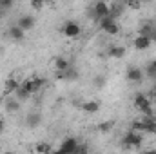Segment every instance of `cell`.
Returning <instances> with one entry per match:
<instances>
[{"instance_id": "6da1fadb", "label": "cell", "mask_w": 156, "mask_h": 154, "mask_svg": "<svg viewBox=\"0 0 156 154\" xmlns=\"http://www.w3.org/2000/svg\"><path fill=\"white\" fill-rule=\"evenodd\" d=\"M134 107H136L142 114L153 116V105H151V100H149L144 93H136V96H134Z\"/></svg>"}, {"instance_id": "7a4b0ae2", "label": "cell", "mask_w": 156, "mask_h": 154, "mask_svg": "<svg viewBox=\"0 0 156 154\" xmlns=\"http://www.w3.org/2000/svg\"><path fill=\"white\" fill-rule=\"evenodd\" d=\"M142 143H144V136H142V132H138V131H133V129H131V131L123 136V145H125L127 149H140Z\"/></svg>"}, {"instance_id": "3957f363", "label": "cell", "mask_w": 156, "mask_h": 154, "mask_svg": "<svg viewBox=\"0 0 156 154\" xmlns=\"http://www.w3.org/2000/svg\"><path fill=\"white\" fill-rule=\"evenodd\" d=\"M98 22H100V29H102L105 35L115 37V35H118V33H120L118 22L115 20V18H111V16H104V18H100Z\"/></svg>"}, {"instance_id": "277c9868", "label": "cell", "mask_w": 156, "mask_h": 154, "mask_svg": "<svg viewBox=\"0 0 156 154\" xmlns=\"http://www.w3.org/2000/svg\"><path fill=\"white\" fill-rule=\"evenodd\" d=\"M151 38L149 37H145V35H138L136 38L133 40V47L136 49V51H147L149 47H151Z\"/></svg>"}, {"instance_id": "5b68a950", "label": "cell", "mask_w": 156, "mask_h": 154, "mask_svg": "<svg viewBox=\"0 0 156 154\" xmlns=\"http://www.w3.org/2000/svg\"><path fill=\"white\" fill-rule=\"evenodd\" d=\"M44 83H45V80H44V78H40V76H33V78H29V80H26V82H24V85L29 89V93H31V94L38 93L40 87H42Z\"/></svg>"}, {"instance_id": "8992f818", "label": "cell", "mask_w": 156, "mask_h": 154, "mask_svg": "<svg viewBox=\"0 0 156 154\" xmlns=\"http://www.w3.org/2000/svg\"><path fill=\"white\" fill-rule=\"evenodd\" d=\"M76 147H78V142L76 138H66L64 142H62V145H60V152L64 154H71V152H76Z\"/></svg>"}, {"instance_id": "52a82bcc", "label": "cell", "mask_w": 156, "mask_h": 154, "mask_svg": "<svg viewBox=\"0 0 156 154\" xmlns=\"http://www.w3.org/2000/svg\"><path fill=\"white\" fill-rule=\"evenodd\" d=\"M94 13H96V20H100L104 16H109V4L105 0H98L94 4Z\"/></svg>"}, {"instance_id": "ba28073f", "label": "cell", "mask_w": 156, "mask_h": 154, "mask_svg": "<svg viewBox=\"0 0 156 154\" xmlns=\"http://www.w3.org/2000/svg\"><path fill=\"white\" fill-rule=\"evenodd\" d=\"M64 35H66L67 38L78 37V35H80V26H78L76 22H73V20L66 22V26H64Z\"/></svg>"}, {"instance_id": "9c48e42d", "label": "cell", "mask_w": 156, "mask_h": 154, "mask_svg": "<svg viewBox=\"0 0 156 154\" xmlns=\"http://www.w3.org/2000/svg\"><path fill=\"white\" fill-rule=\"evenodd\" d=\"M127 80L133 83H142L144 82V73L140 67H129L127 69Z\"/></svg>"}, {"instance_id": "30bf717a", "label": "cell", "mask_w": 156, "mask_h": 154, "mask_svg": "<svg viewBox=\"0 0 156 154\" xmlns=\"http://www.w3.org/2000/svg\"><path fill=\"white\" fill-rule=\"evenodd\" d=\"M24 31H27V29H31L33 26H35V18L31 16V15H22L20 18H18V22H16Z\"/></svg>"}, {"instance_id": "8fae6325", "label": "cell", "mask_w": 156, "mask_h": 154, "mask_svg": "<svg viewBox=\"0 0 156 154\" xmlns=\"http://www.w3.org/2000/svg\"><path fill=\"white\" fill-rule=\"evenodd\" d=\"M56 76L60 78V80H67V82H71V80H76V78H78V71H76V69H73V67H67L66 71L58 73Z\"/></svg>"}, {"instance_id": "7c38bea8", "label": "cell", "mask_w": 156, "mask_h": 154, "mask_svg": "<svg viewBox=\"0 0 156 154\" xmlns=\"http://www.w3.org/2000/svg\"><path fill=\"white\" fill-rule=\"evenodd\" d=\"M7 35H9V38L13 40H22L24 38V29L16 24V26H11L9 29H7Z\"/></svg>"}, {"instance_id": "4fadbf2b", "label": "cell", "mask_w": 156, "mask_h": 154, "mask_svg": "<svg viewBox=\"0 0 156 154\" xmlns=\"http://www.w3.org/2000/svg\"><path fill=\"white\" fill-rule=\"evenodd\" d=\"M18 85H20V82H16L15 78H7V80H5V83H4V94L7 96V94L15 93Z\"/></svg>"}, {"instance_id": "5bb4252c", "label": "cell", "mask_w": 156, "mask_h": 154, "mask_svg": "<svg viewBox=\"0 0 156 154\" xmlns=\"http://www.w3.org/2000/svg\"><path fill=\"white\" fill-rule=\"evenodd\" d=\"M31 96V93H29V89L24 85V83H20L18 87H16V91H15V98H18L20 102H24V100H27Z\"/></svg>"}, {"instance_id": "9a60e30c", "label": "cell", "mask_w": 156, "mask_h": 154, "mask_svg": "<svg viewBox=\"0 0 156 154\" xmlns=\"http://www.w3.org/2000/svg\"><path fill=\"white\" fill-rule=\"evenodd\" d=\"M82 111L87 114H94L100 111V103L98 102H85V103H82Z\"/></svg>"}, {"instance_id": "2e32d148", "label": "cell", "mask_w": 156, "mask_h": 154, "mask_svg": "<svg viewBox=\"0 0 156 154\" xmlns=\"http://www.w3.org/2000/svg\"><path fill=\"white\" fill-rule=\"evenodd\" d=\"M40 121H42L40 113H29L26 118V125H29V127H37V125H40Z\"/></svg>"}, {"instance_id": "e0dca14e", "label": "cell", "mask_w": 156, "mask_h": 154, "mask_svg": "<svg viewBox=\"0 0 156 154\" xmlns=\"http://www.w3.org/2000/svg\"><path fill=\"white\" fill-rule=\"evenodd\" d=\"M67 67H71V64H69V60H66L64 56H58V58H55V69H56L58 73H62V71H66Z\"/></svg>"}, {"instance_id": "ac0fdd59", "label": "cell", "mask_w": 156, "mask_h": 154, "mask_svg": "<svg viewBox=\"0 0 156 154\" xmlns=\"http://www.w3.org/2000/svg\"><path fill=\"white\" fill-rule=\"evenodd\" d=\"M5 111H7V113H16V111H20V100H18V98H9V100L5 102Z\"/></svg>"}, {"instance_id": "d6986e66", "label": "cell", "mask_w": 156, "mask_h": 154, "mask_svg": "<svg viewBox=\"0 0 156 154\" xmlns=\"http://www.w3.org/2000/svg\"><path fill=\"white\" fill-rule=\"evenodd\" d=\"M107 54L111 58H123L125 56V47H120V45H115V47H109Z\"/></svg>"}, {"instance_id": "ffe728a7", "label": "cell", "mask_w": 156, "mask_h": 154, "mask_svg": "<svg viewBox=\"0 0 156 154\" xmlns=\"http://www.w3.org/2000/svg\"><path fill=\"white\" fill-rule=\"evenodd\" d=\"M125 5H127L129 9L138 11V9H142V0H125Z\"/></svg>"}, {"instance_id": "44dd1931", "label": "cell", "mask_w": 156, "mask_h": 154, "mask_svg": "<svg viewBox=\"0 0 156 154\" xmlns=\"http://www.w3.org/2000/svg\"><path fill=\"white\" fill-rule=\"evenodd\" d=\"M111 129H113V121H102V123L98 125V131H100V132H104V134H105V132H109Z\"/></svg>"}, {"instance_id": "7402d4cb", "label": "cell", "mask_w": 156, "mask_h": 154, "mask_svg": "<svg viewBox=\"0 0 156 154\" xmlns=\"http://www.w3.org/2000/svg\"><path fill=\"white\" fill-rule=\"evenodd\" d=\"M44 4H45V0H31V7L35 11H42L44 9Z\"/></svg>"}, {"instance_id": "603a6c76", "label": "cell", "mask_w": 156, "mask_h": 154, "mask_svg": "<svg viewBox=\"0 0 156 154\" xmlns=\"http://www.w3.org/2000/svg\"><path fill=\"white\" fill-rule=\"evenodd\" d=\"M35 151H37V152H49V151H51V147H49L47 143H38V145L35 147Z\"/></svg>"}, {"instance_id": "cb8c5ba5", "label": "cell", "mask_w": 156, "mask_h": 154, "mask_svg": "<svg viewBox=\"0 0 156 154\" xmlns=\"http://www.w3.org/2000/svg\"><path fill=\"white\" fill-rule=\"evenodd\" d=\"M13 7V0H0V9H11Z\"/></svg>"}, {"instance_id": "d4e9b609", "label": "cell", "mask_w": 156, "mask_h": 154, "mask_svg": "<svg viewBox=\"0 0 156 154\" xmlns=\"http://www.w3.org/2000/svg\"><path fill=\"white\" fill-rule=\"evenodd\" d=\"M149 38H151V42H156V26L153 27V31L149 33Z\"/></svg>"}, {"instance_id": "484cf974", "label": "cell", "mask_w": 156, "mask_h": 154, "mask_svg": "<svg viewBox=\"0 0 156 154\" xmlns=\"http://www.w3.org/2000/svg\"><path fill=\"white\" fill-rule=\"evenodd\" d=\"M87 151H89V149H87L85 145H78L76 147V152H87Z\"/></svg>"}, {"instance_id": "4316f807", "label": "cell", "mask_w": 156, "mask_h": 154, "mask_svg": "<svg viewBox=\"0 0 156 154\" xmlns=\"http://www.w3.org/2000/svg\"><path fill=\"white\" fill-rule=\"evenodd\" d=\"M5 131V123H4V120H0V132H4Z\"/></svg>"}, {"instance_id": "83f0119b", "label": "cell", "mask_w": 156, "mask_h": 154, "mask_svg": "<svg viewBox=\"0 0 156 154\" xmlns=\"http://www.w3.org/2000/svg\"><path fill=\"white\" fill-rule=\"evenodd\" d=\"M149 96H151V100H154V102H156V91H151V93H149Z\"/></svg>"}, {"instance_id": "f1b7e54d", "label": "cell", "mask_w": 156, "mask_h": 154, "mask_svg": "<svg viewBox=\"0 0 156 154\" xmlns=\"http://www.w3.org/2000/svg\"><path fill=\"white\" fill-rule=\"evenodd\" d=\"M149 65H151V67H154V69H156V60H153V62H151Z\"/></svg>"}, {"instance_id": "f546056e", "label": "cell", "mask_w": 156, "mask_h": 154, "mask_svg": "<svg viewBox=\"0 0 156 154\" xmlns=\"http://www.w3.org/2000/svg\"><path fill=\"white\" fill-rule=\"evenodd\" d=\"M151 91H156V82L153 83V87H151Z\"/></svg>"}, {"instance_id": "4dcf8cb0", "label": "cell", "mask_w": 156, "mask_h": 154, "mask_svg": "<svg viewBox=\"0 0 156 154\" xmlns=\"http://www.w3.org/2000/svg\"><path fill=\"white\" fill-rule=\"evenodd\" d=\"M142 2H154V0H142Z\"/></svg>"}]
</instances>
